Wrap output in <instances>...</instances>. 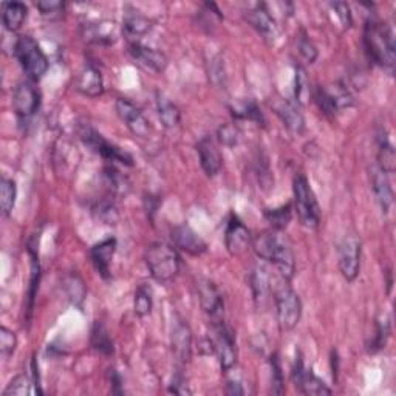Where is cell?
Instances as JSON below:
<instances>
[{"label": "cell", "mask_w": 396, "mask_h": 396, "mask_svg": "<svg viewBox=\"0 0 396 396\" xmlns=\"http://www.w3.org/2000/svg\"><path fill=\"white\" fill-rule=\"evenodd\" d=\"M331 368H333V380L337 381V373H339V357H337V352H331Z\"/></svg>", "instance_id": "cell-54"}, {"label": "cell", "mask_w": 396, "mask_h": 396, "mask_svg": "<svg viewBox=\"0 0 396 396\" xmlns=\"http://www.w3.org/2000/svg\"><path fill=\"white\" fill-rule=\"evenodd\" d=\"M156 112H158L160 121L166 128H173L175 126L180 124V108L175 106L169 98H166L161 93L156 95Z\"/></svg>", "instance_id": "cell-31"}, {"label": "cell", "mask_w": 396, "mask_h": 396, "mask_svg": "<svg viewBox=\"0 0 396 396\" xmlns=\"http://www.w3.org/2000/svg\"><path fill=\"white\" fill-rule=\"evenodd\" d=\"M29 14V8L21 2H5L2 5V22L8 31H19Z\"/></svg>", "instance_id": "cell-27"}, {"label": "cell", "mask_w": 396, "mask_h": 396, "mask_svg": "<svg viewBox=\"0 0 396 396\" xmlns=\"http://www.w3.org/2000/svg\"><path fill=\"white\" fill-rule=\"evenodd\" d=\"M62 288L66 291L68 300L79 308H82V303L86 300V285L82 282L81 275L76 273H70L62 280Z\"/></svg>", "instance_id": "cell-32"}, {"label": "cell", "mask_w": 396, "mask_h": 396, "mask_svg": "<svg viewBox=\"0 0 396 396\" xmlns=\"http://www.w3.org/2000/svg\"><path fill=\"white\" fill-rule=\"evenodd\" d=\"M119 34V29L113 21H93L82 25V36L90 44L112 45Z\"/></svg>", "instance_id": "cell-21"}, {"label": "cell", "mask_w": 396, "mask_h": 396, "mask_svg": "<svg viewBox=\"0 0 396 396\" xmlns=\"http://www.w3.org/2000/svg\"><path fill=\"white\" fill-rule=\"evenodd\" d=\"M250 285L254 300L259 303V305H263V303L268 300V296L273 290L268 271H266L263 266H255L250 274Z\"/></svg>", "instance_id": "cell-28"}, {"label": "cell", "mask_w": 396, "mask_h": 396, "mask_svg": "<svg viewBox=\"0 0 396 396\" xmlns=\"http://www.w3.org/2000/svg\"><path fill=\"white\" fill-rule=\"evenodd\" d=\"M115 198L116 197L110 196V193H106L104 197L96 200L95 205L91 206V213H93L99 222H103L104 225H115L118 222L119 214Z\"/></svg>", "instance_id": "cell-30"}, {"label": "cell", "mask_w": 396, "mask_h": 396, "mask_svg": "<svg viewBox=\"0 0 396 396\" xmlns=\"http://www.w3.org/2000/svg\"><path fill=\"white\" fill-rule=\"evenodd\" d=\"M17 197V188L16 183L10 178H2L0 181V208H2V214L5 217L13 213V208L16 205Z\"/></svg>", "instance_id": "cell-36"}, {"label": "cell", "mask_w": 396, "mask_h": 396, "mask_svg": "<svg viewBox=\"0 0 396 396\" xmlns=\"http://www.w3.org/2000/svg\"><path fill=\"white\" fill-rule=\"evenodd\" d=\"M33 381L26 375H17L4 390V396H25L30 393V385Z\"/></svg>", "instance_id": "cell-43"}, {"label": "cell", "mask_w": 396, "mask_h": 396, "mask_svg": "<svg viewBox=\"0 0 396 396\" xmlns=\"http://www.w3.org/2000/svg\"><path fill=\"white\" fill-rule=\"evenodd\" d=\"M214 324V352L225 373L231 372L237 364V342L234 330L225 324L223 319L213 320Z\"/></svg>", "instance_id": "cell-8"}, {"label": "cell", "mask_w": 396, "mask_h": 396, "mask_svg": "<svg viewBox=\"0 0 396 396\" xmlns=\"http://www.w3.org/2000/svg\"><path fill=\"white\" fill-rule=\"evenodd\" d=\"M108 377H110V385H112V393L116 395H121L123 393V381H121V376L115 370V368H110L108 370Z\"/></svg>", "instance_id": "cell-53"}, {"label": "cell", "mask_w": 396, "mask_h": 396, "mask_svg": "<svg viewBox=\"0 0 396 396\" xmlns=\"http://www.w3.org/2000/svg\"><path fill=\"white\" fill-rule=\"evenodd\" d=\"M275 313L282 331H291L298 327L302 318V302L299 294L291 288L287 279H282L273 290Z\"/></svg>", "instance_id": "cell-5"}, {"label": "cell", "mask_w": 396, "mask_h": 396, "mask_svg": "<svg viewBox=\"0 0 396 396\" xmlns=\"http://www.w3.org/2000/svg\"><path fill=\"white\" fill-rule=\"evenodd\" d=\"M36 8L41 11V16L45 19H56L64 10H66V4L58 2V0H45V2H38Z\"/></svg>", "instance_id": "cell-46"}, {"label": "cell", "mask_w": 396, "mask_h": 396, "mask_svg": "<svg viewBox=\"0 0 396 396\" xmlns=\"http://www.w3.org/2000/svg\"><path fill=\"white\" fill-rule=\"evenodd\" d=\"M116 253V240L113 237H108L106 240L99 242L90 248V259L95 270L101 278L108 280L112 278V262Z\"/></svg>", "instance_id": "cell-19"}, {"label": "cell", "mask_w": 396, "mask_h": 396, "mask_svg": "<svg viewBox=\"0 0 396 396\" xmlns=\"http://www.w3.org/2000/svg\"><path fill=\"white\" fill-rule=\"evenodd\" d=\"M226 392L229 395H245L246 390L243 389L242 381L238 380L235 376H229L228 382H226Z\"/></svg>", "instance_id": "cell-52"}, {"label": "cell", "mask_w": 396, "mask_h": 396, "mask_svg": "<svg viewBox=\"0 0 396 396\" xmlns=\"http://www.w3.org/2000/svg\"><path fill=\"white\" fill-rule=\"evenodd\" d=\"M370 178H372V188H373L377 203H380L382 213L387 214L393 205V189H392V184L389 180V175L384 173L376 166V168H372Z\"/></svg>", "instance_id": "cell-25"}, {"label": "cell", "mask_w": 396, "mask_h": 396, "mask_svg": "<svg viewBox=\"0 0 396 396\" xmlns=\"http://www.w3.org/2000/svg\"><path fill=\"white\" fill-rule=\"evenodd\" d=\"M172 240L175 248H180L181 251L191 255H201L208 250L206 242L188 225L175 226L172 229Z\"/></svg>", "instance_id": "cell-22"}, {"label": "cell", "mask_w": 396, "mask_h": 396, "mask_svg": "<svg viewBox=\"0 0 396 396\" xmlns=\"http://www.w3.org/2000/svg\"><path fill=\"white\" fill-rule=\"evenodd\" d=\"M169 392L177 393V395H189L191 393V390L188 389L186 380H184L181 370H178L177 373H175L173 380H172V384L169 387Z\"/></svg>", "instance_id": "cell-51"}, {"label": "cell", "mask_w": 396, "mask_h": 396, "mask_svg": "<svg viewBox=\"0 0 396 396\" xmlns=\"http://www.w3.org/2000/svg\"><path fill=\"white\" fill-rule=\"evenodd\" d=\"M389 336H390V322H389V319H387V318L376 319L375 335L367 342L368 353L375 355L377 352H381L382 348H385L387 339H389Z\"/></svg>", "instance_id": "cell-35"}, {"label": "cell", "mask_w": 396, "mask_h": 396, "mask_svg": "<svg viewBox=\"0 0 396 396\" xmlns=\"http://www.w3.org/2000/svg\"><path fill=\"white\" fill-rule=\"evenodd\" d=\"M255 171L257 175H259V181L262 184V188H271L273 186V175L270 171V166H268V160L265 158V156H259L255 163Z\"/></svg>", "instance_id": "cell-48"}, {"label": "cell", "mask_w": 396, "mask_h": 396, "mask_svg": "<svg viewBox=\"0 0 396 396\" xmlns=\"http://www.w3.org/2000/svg\"><path fill=\"white\" fill-rule=\"evenodd\" d=\"M217 140L226 147H234L240 140V133H238V128L234 124H223L218 127Z\"/></svg>", "instance_id": "cell-45"}, {"label": "cell", "mask_w": 396, "mask_h": 396, "mask_svg": "<svg viewBox=\"0 0 396 396\" xmlns=\"http://www.w3.org/2000/svg\"><path fill=\"white\" fill-rule=\"evenodd\" d=\"M245 21L262 36L263 41L274 44V41L279 38L278 22H275L266 4H255L248 8L245 11Z\"/></svg>", "instance_id": "cell-10"}, {"label": "cell", "mask_w": 396, "mask_h": 396, "mask_svg": "<svg viewBox=\"0 0 396 396\" xmlns=\"http://www.w3.org/2000/svg\"><path fill=\"white\" fill-rule=\"evenodd\" d=\"M103 181L107 193L113 197H126L131 191V181L124 173L119 172L113 164H108L103 171Z\"/></svg>", "instance_id": "cell-26"}, {"label": "cell", "mask_w": 396, "mask_h": 396, "mask_svg": "<svg viewBox=\"0 0 396 396\" xmlns=\"http://www.w3.org/2000/svg\"><path fill=\"white\" fill-rule=\"evenodd\" d=\"M171 347L177 364L184 367L192 356V331L181 318L175 316L171 330Z\"/></svg>", "instance_id": "cell-13"}, {"label": "cell", "mask_w": 396, "mask_h": 396, "mask_svg": "<svg viewBox=\"0 0 396 396\" xmlns=\"http://www.w3.org/2000/svg\"><path fill=\"white\" fill-rule=\"evenodd\" d=\"M251 242L253 237L250 231H248V228L242 223V220L237 215L229 217L225 231V243L228 253L231 255H240L251 246Z\"/></svg>", "instance_id": "cell-16"}, {"label": "cell", "mask_w": 396, "mask_h": 396, "mask_svg": "<svg viewBox=\"0 0 396 396\" xmlns=\"http://www.w3.org/2000/svg\"><path fill=\"white\" fill-rule=\"evenodd\" d=\"M293 381L302 395H331L330 387L311 370L305 368L300 356L296 357V364L293 368Z\"/></svg>", "instance_id": "cell-14"}, {"label": "cell", "mask_w": 396, "mask_h": 396, "mask_svg": "<svg viewBox=\"0 0 396 396\" xmlns=\"http://www.w3.org/2000/svg\"><path fill=\"white\" fill-rule=\"evenodd\" d=\"M75 87L79 93H82L84 96L98 98L104 93L103 75H101V71L95 66L87 64V66L79 73V76L76 78Z\"/></svg>", "instance_id": "cell-24"}, {"label": "cell", "mask_w": 396, "mask_h": 396, "mask_svg": "<svg viewBox=\"0 0 396 396\" xmlns=\"http://www.w3.org/2000/svg\"><path fill=\"white\" fill-rule=\"evenodd\" d=\"M14 56L19 61L24 73L31 82L41 81L47 73L50 62L31 36H19L14 44Z\"/></svg>", "instance_id": "cell-4"}, {"label": "cell", "mask_w": 396, "mask_h": 396, "mask_svg": "<svg viewBox=\"0 0 396 396\" xmlns=\"http://www.w3.org/2000/svg\"><path fill=\"white\" fill-rule=\"evenodd\" d=\"M231 110H233V115L237 119H248V121H253V123L259 124V126L265 124V118L260 112V108L257 107L254 101L248 99V101H245V103L233 107Z\"/></svg>", "instance_id": "cell-39"}, {"label": "cell", "mask_w": 396, "mask_h": 396, "mask_svg": "<svg viewBox=\"0 0 396 396\" xmlns=\"http://www.w3.org/2000/svg\"><path fill=\"white\" fill-rule=\"evenodd\" d=\"M265 218L268 220V223L273 226L274 231H282V229L287 228L291 222L293 208H291V205H285L280 208L266 209Z\"/></svg>", "instance_id": "cell-37"}, {"label": "cell", "mask_w": 396, "mask_h": 396, "mask_svg": "<svg viewBox=\"0 0 396 396\" xmlns=\"http://www.w3.org/2000/svg\"><path fill=\"white\" fill-rule=\"evenodd\" d=\"M331 8H333L339 22L342 24L345 29H350L353 25V16H352V10H350V5L345 2H335L331 4Z\"/></svg>", "instance_id": "cell-49"}, {"label": "cell", "mask_w": 396, "mask_h": 396, "mask_svg": "<svg viewBox=\"0 0 396 396\" xmlns=\"http://www.w3.org/2000/svg\"><path fill=\"white\" fill-rule=\"evenodd\" d=\"M294 206L300 223L308 229H316L320 223V208L305 175H296L293 181Z\"/></svg>", "instance_id": "cell-7"}, {"label": "cell", "mask_w": 396, "mask_h": 396, "mask_svg": "<svg viewBox=\"0 0 396 396\" xmlns=\"http://www.w3.org/2000/svg\"><path fill=\"white\" fill-rule=\"evenodd\" d=\"M313 98H315L316 104L319 107V110L322 113L328 118H333L337 112L339 108L336 106V101L333 98V95L330 93V90L325 87H318L315 90V93H313Z\"/></svg>", "instance_id": "cell-41"}, {"label": "cell", "mask_w": 396, "mask_h": 396, "mask_svg": "<svg viewBox=\"0 0 396 396\" xmlns=\"http://www.w3.org/2000/svg\"><path fill=\"white\" fill-rule=\"evenodd\" d=\"M17 347V337L10 328H0V353L4 357H10Z\"/></svg>", "instance_id": "cell-47"}, {"label": "cell", "mask_w": 396, "mask_h": 396, "mask_svg": "<svg viewBox=\"0 0 396 396\" xmlns=\"http://www.w3.org/2000/svg\"><path fill=\"white\" fill-rule=\"evenodd\" d=\"M13 107L21 119H29L38 112L41 107V93L31 81L17 84L13 93Z\"/></svg>", "instance_id": "cell-12"}, {"label": "cell", "mask_w": 396, "mask_h": 396, "mask_svg": "<svg viewBox=\"0 0 396 396\" xmlns=\"http://www.w3.org/2000/svg\"><path fill=\"white\" fill-rule=\"evenodd\" d=\"M270 365H271V392L274 395H282L285 392V380H283L280 359L275 353L270 357Z\"/></svg>", "instance_id": "cell-42"}, {"label": "cell", "mask_w": 396, "mask_h": 396, "mask_svg": "<svg viewBox=\"0 0 396 396\" xmlns=\"http://www.w3.org/2000/svg\"><path fill=\"white\" fill-rule=\"evenodd\" d=\"M273 110L275 115L280 118L282 124L287 127L288 132L294 135H300L305 131V118H303L300 106L296 101L280 98L273 104Z\"/></svg>", "instance_id": "cell-18"}, {"label": "cell", "mask_w": 396, "mask_h": 396, "mask_svg": "<svg viewBox=\"0 0 396 396\" xmlns=\"http://www.w3.org/2000/svg\"><path fill=\"white\" fill-rule=\"evenodd\" d=\"M115 108L118 116L121 118V121L127 126L128 131H131L135 136H140V138L149 136L152 131L149 119L144 116L141 108L135 106L132 101H128L126 98H118Z\"/></svg>", "instance_id": "cell-11"}, {"label": "cell", "mask_w": 396, "mask_h": 396, "mask_svg": "<svg viewBox=\"0 0 396 396\" xmlns=\"http://www.w3.org/2000/svg\"><path fill=\"white\" fill-rule=\"evenodd\" d=\"M209 76L213 79L215 86H225L226 84V73H225V64L220 58H215L210 62L209 68Z\"/></svg>", "instance_id": "cell-50"}, {"label": "cell", "mask_w": 396, "mask_h": 396, "mask_svg": "<svg viewBox=\"0 0 396 396\" xmlns=\"http://www.w3.org/2000/svg\"><path fill=\"white\" fill-rule=\"evenodd\" d=\"M298 49L300 56L305 59L308 64H315L318 59V49L316 45L313 44V41L308 38V34L305 31H302L299 39H298Z\"/></svg>", "instance_id": "cell-44"}, {"label": "cell", "mask_w": 396, "mask_h": 396, "mask_svg": "<svg viewBox=\"0 0 396 396\" xmlns=\"http://www.w3.org/2000/svg\"><path fill=\"white\" fill-rule=\"evenodd\" d=\"M127 51L133 61H136L140 66L151 71L161 73L168 67V58H166V54L156 49L147 47L143 42L127 44Z\"/></svg>", "instance_id": "cell-17"}, {"label": "cell", "mask_w": 396, "mask_h": 396, "mask_svg": "<svg viewBox=\"0 0 396 396\" xmlns=\"http://www.w3.org/2000/svg\"><path fill=\"white\" fill-rule=\"evenodd\" d=\"M144 260L152 279L158 283H171L180 273V254L169 243L155 242L147 246Z\"/></svg>", "instance_id": "cell-3"}, {"label": "cell", "mask_w": 396, "mask_h": 396, "mask_svg": "<svg viewBox=\"0 0 396 396\" xmlns=\"http://www.w3.org/2000/svg\"><path fill=\"white\" fill-rule=\"evenodd\" d=\"M29 253H30V259H31V279H30V288H29V303H26V322L31 319L34 299H36V294H38L39 282H41L39 254H38V248L33 245V242L29 243Z\"/></svg>", "instance_id": "cell-29"}, {"label": "cell", "mask_w": 396, "mask_h": 396, "mask_svg": "<svg viewBox=\"0 0 396 396\" xmlns=\"http://www.w3.org/2000/svg\"><path fill=\"white\" fill-rule=\"evenodd\" d=\"M251 246L254 253L262 260L273 263L279 270L283 279L291 280L296 270V260L294 253L287 238H283L279 231H265L259 235L253 237Z\"/></svg>", "instance_id": "cell-2"}, {"label": "cell", "mask_w": 396, "mask_h": 396, "mask_svg": "<svg viewBox=\"0 0 396 396\" xmlns=\"http://www.w3.org/2000/svg\"><path fill=\"white\" fill-rule=\"evenodd\" d=\"M197 153L200 158L201 169L205 171L209 178H214L222 171L223 158L220 153L215 141L210 136H203L197 143Z\"/></svg>", "instance_id": "cell-20"}, {"label": "cell", "mask_w": 396, "mask_h": 396, "mask_svg": "<svg viewBox=\"0 0 396 396\" xmlns=\"http://www.w3.org/2000/svg\"><path fill=\"white\" fill-rule=\"evenodd\" d=\"M197 294L200 299V305L205 310L206 315L213 320L223 319V298L220 294L215 283L209 279H200L197 282Z\"/></svg>", "instance_id": "cell-15"}, {"label": "cell", "mask_w": 396, "mask_h": 396, "mask_svg": "<svg viewBox=\"0 0 396 396\" xmlns=\"http://www.w3.org/2000/svg\"><path fill=\"white\" fill-rule=\"evenodd\" d=\"M395 166H396L395 149L384 135V138H381L380 152H377V168H380L384 173L389 175L395 172Z\"/></svg>", "instance_id": "cell-38"}, {"label": "cell", "mask_w": 396, "mask_h": 396, "mask_svg": "<svg viewBox=\"0 0 396 396\" xmlns=\"http://www.w3.org/2000/svg\"><path fill=\"white\" fill-rule=\"evenodd\" d=\"M90 344H91V347H93V350H96V352L101 355L110 356L115 352L113 340H112V337H110L106 325L101 320L95 322L93 330H91Z\"/></svg>", "instance_id": "cell-33"}, {"label": "cell", "mask_w": 396, "mask_h": 396, "mask_svg": "<svg viewBox=\"0 0 396 396\" xmlns=\"http://www.w3.org/2000/svg\"><path fill=\"white\" fill-rule=\"evenodd\" d=\"M153 307V291L149 283H141L138 285L135 291V299H133V311L138 318H146L151 315Z\"/></svg>", "instance_id": "cell-34"}, {"label": "cell", "mask_w": 396, "mask_h": 396, "mask_svg": "<svg viewBox=\"0 0 396 396\" xmlns=\"http://www.w3.org/2000/svg\"><path fill=\"white\" fill-rule=\"evenodd\" d=\"M152 30V22L135 8H127L123 21V33L127 44L141 42L144 36Z\"/></svg>", "instance_id": "cell-23"}, {"label": "cell", "mask_w": 396, "mask_h": 396, "mask_svg": "<svg viewBox=\"0 0 396 396\" xmlns=\"http://www.w3.org/2000/svg\"><path fill=\"white\" fill-rule=\"evenodd\" d=\"M364 49L367 58L376 66L389 70L395 68L396 62V45L395 36L389 25L370 17L364 26Z\"/></svg>", "instance_id": "cell-1"}, {"label": "cell", "mask_w": 396, "mask_h": 396, "mask_svg": "<svg viewBox=\"0 0 396 396\" xmlns=\"http://www.w3.org/2000/svg\"><path fill=\"white\" fill-rule=\"evenodd\" d=\"M362 245L355 235H347L339 245V270L347 282H353L361 270Z\"/></svg>", "instance_id": "cell-9"}, {"label": "cell", "mask_w": 396, "mask_h": 396, "mask_svg": "<svg viewBox=\"0 0 396 396\" xmlns=\"http://www.w3.org/2000/svg\"><path fill=\"white\" fill-rule=\"evenodd\" d=\"M311 95L310 81L307 76V71L302 67L296 68V79H294V101L302 107L308 103Z\"/></svg>", "instance_id": "cell-40"}, {"label": "cell", "mask_w": 396, "mask_h": 396, "mask_svg": "<svg viewBox=\"0 0 396 396\" xmlns=\"http://www.w3.org/2000/svg\"><path fill=\"white\" fill-rule=\"evenodd\" d=\"M78 135L81 138V141L84 143L90 151H93L95 153L103 156L106 161L112 164L119 163L124 166H133V158L131 153L121 149L119 146L106 140V138L88 123H81L78 126Z\"/></svg>", "instance_id": "cell-6"}]
</instances>
